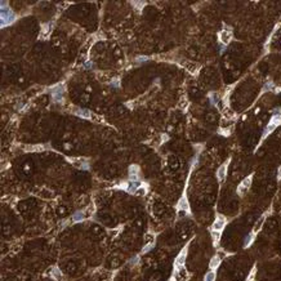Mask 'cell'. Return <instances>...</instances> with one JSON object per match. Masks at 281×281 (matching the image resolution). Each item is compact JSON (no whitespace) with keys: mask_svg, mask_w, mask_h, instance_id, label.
<instances>
[{"mask_svg":"<svg viewBox=\"0 0 281 281\" xmlns=\"http://www.w3.org/2000/svg\"><path fill=\"white\" fill-rule=\"evenodd\" d=\"M14 20H16V16H14V13L9 9L7 2L2 3V27L11 25Z\"/></svg>","mask_w":281,"mask_h":281,"instance_id":"1","label":"cell"},{"mask_svg":"<svg viewBox=\"0 0 281 281\" xmlns=\"http://www.w3.org/2000/svg\"><path fill=\"white\" fill-rule=\"evenodd\" d=\"M281 124V115H273L272 116V119H271V121H270V124L267 125V128H266V132H264V137L268 133H271V132H273V130L276 129V126L277 125H280Z\"/></svg>","mask_w":281,"mask_h":281,"instance_id":"2","label":"cell"},{"mask_svg":"<svg viewBox=\"0 0 281 281\" xmlns=\"http://www.w3.org/2000/svg\"><path fill=\"white\" fill-rule=\"evenodd\" d=\"M252 182H253V175L246 177V178L239 184V187H237V193H239V195H244V193H245V192L248 191V188L250 187Z\"/></svg>","mask_w":281,"mask_h":281,"instance_id":"3","label":"cell"},{"mask_svg":"<svg viewBox=\"0 0 281 281\" xmlns=\"http://www.w3.org/2000/svg\"><path fill=\"white\" fill-rule=\"evenodd\" d=\"M63 93H65V89H63V87L60 84V85H57V87H54L52 89V97L53 99L56 102H61L62 101V98H63Z\"/></svg>","mask_w":281,"mask_h":281,"instance_id":"4","label":"cell"},{"mask_svg":"<svg viewBox=\"0 0 281 281\" xmlns=\"http://www.w3.org/2000/svg\"><path fill=\"white\" fill-rule=\"evenodd\" d=\"M231 39H232V32H231V29H224L221 31L219 34V40L222 44H228L231 42Z\"/></svg>","mask_w":281,"mask_h":281,"instance_id":"5","label":"cell"},{"mask_svg":"<svg viewBox=\"0 0 281 281\" xmlns=\"http://www.w3.org/2000/svg\"><path fill=\"white\" fill-rule=\"evenodd\" d=\"M224 224H226V219H224V217L219 215L218 218L215 219L214 223H213V231H215V232H221V231L223 230Z\"/></svg>","mask_w":281,"mask_h":281,"instance_id":"6","label":"cell"},{"mask_svg":"<svg viewBox=\"0 0 281 281\" xmlns=\"http://www.w3.org/2000/svg\"><path fill=\"white\" fill-rule=\"evenodd\" d=\"M184 261H186V249H183L182 253L175 258V262H174V267L175 270L177 268H182L183 264H184Z\"/></svg>","mask_w":281,"mask_h":281,"instance_id":"7","label":"cell"},{"mask_svg":"<svg viewBox=\"0 0 281 281\" xmlns=\"http://www.w3.org/2000/svg\"><path fill=\"white\" fill-rule=\"evenodd\" d=\"M126 187H128L126 190H128L130 193H135V192L138 191V188L140 187V182H139V181H130Z\"/></svg>","mask_w":281,"mask_h":281,"instance_id":"8","label":"cell"},{"mask_svg":"<svg viewBox=\"0 0 281 281\" xmlns=\"http://www.w3.org/2000/svg\"><path fill=\"white\" fill-rule=\"evenodd\" d=\"M226 173H227V162H224L223 165H221V168L218 169V171H217V177H218V181H219V182L224 181Z\"/></svg>","mask_w":281,"mask_h":281,"instance_id":"9","label":"cell"},{"mask_svg":"<svg viewBox=\"0 0 281 281\" xmlns=\"http://www.w3.org/2000/svg\"><path fill=\"white\" fill-rule=\"evenodd\" d=\"M219 263H221V258L219 257H213V259L210 261V268L212 270L217 268V267L219 266Z\"/></svg>","mask_w":281,"mask_h":281,"instance_id":"10","label":"cell"},{"mask_svg":"<svg viewBox=\"0 0 281 281\" xmlns=\"http://www.w3.org/2000/svg\"><path fill=\"white\" fill-rule=\"evenodd\" d=\"M178 208H179V209H183V210H188V209H190V208H188V204H187V201H186L184 197L181 199V201L178 202Z\"/></svg>","mask_w":281,"mask_h":281,"instance_id":"11","label":"cell"},{"mask_svg":"<svg viewBox=\"0 0 281 281\" xmlns=\"http://www.w3.org/2000/svg\"><path fill=\"white\" fill-rule=\"evenodd\" d=\"M76 114L80 115L81 117H87V119L90 117V112L88 110H79V111H76Z\"/></svg>","mask_w":281,"mask_h":281,"instance_id":"12","label":"cell"},{"mask_svg":"<svg viewBox=\"0 0 281 281\" xmlns=\"http://www.w3.org/2000/svg\"><path fill=\"white\" fill-rule=\"evenodd\" d=\"M215 280V273L213 271H209L206 275H205V281H214Z\"/></svg>","mask_w":281,"mask_h":281,"instance_id":"13","label":"cell"},{"mask_svg":"<svg viewBox=\"0 0 281 281\" xmlns=\"http://www.w3.org/2000/svg\"><path fill=\"white\" fill-rule=\"evenodd\" d=\"M84 219V214L81 212H78V213H75L74 214V221L75 222H81Z\"/></svg>","mask_w":281,"mask_h":281,"instance_id":"14","label":"cell"},{"mask_svg":"<svg viewBox=\"0 0 281 281\" xmlns=\"http://www.w3.org/2000/svg\"><path fill=\"white\" fill-rule=\"evenodd\" d=\"M253 237H254V233L248 235V236L245 237V242H244V245H245V246H249V244H252V241H253Z\"/></svg>","mask_w":281,"mask_h":281,"instance_id":"15","label":"cell"},{"mask_svg":"<svg viewBox=\"0 0 281 281\" xmlns=\"http://www.w3.org/2000/svg\"><path fill=\"white\" fill-rule=\"evenodd\" d=\"M262 223H263V218H262L261 221H258V223L255 224V227H254V233L258 231V228H259V226H262Z\"/></svg>","mask_w":281,"mask_h":281,"instance_id":"16","label":"cell"},{"mask_svg":"<svg viewBox=\"0 0 281 281\" xmlns=\"http://www.w3.org/2000/svg\"><path fill=\"white\" fill-rule=\"evenodd\" d=\"M138 259H139L138 257H134V258H132V261H130V264H135V263H138Z\"/></svg>","mask_w":281,"mask_h":281,"instance_id":"17","label":"cell"},{"mask_svg":"<svg viewBox=\"0 0 281 281\" xmlns=\"http://www.w3.org/2000/svg\"><path fill=\"white\" fill-rule=\"evenodd\" d=\"M152 248V244H150V245H147V246H144L143 248V253H146V252H148L150 250V249H151Z\"/></svg>","mask_w":281,"mask_h":281,"instance_id":"18","label":"cell"}]
</instances>
